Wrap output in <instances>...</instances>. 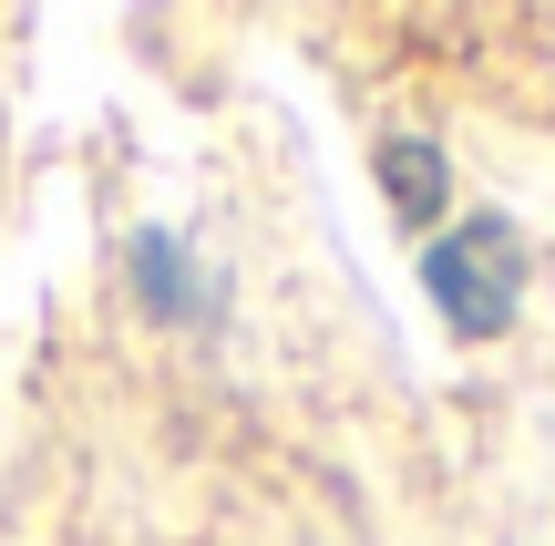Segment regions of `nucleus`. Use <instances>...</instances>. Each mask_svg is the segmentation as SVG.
<instances>
[{"label": "nucleus", "instance_id": "1", "mask_svg": "<svg viewBox=\"0 0 555 546\" xmlns=\"http://www.w3.org/2000/svg\"><path fill=\"white\" fill-rule=\"evenodd\" d=\"M525 289H535V238L504 206H463L422 238V300L453 341H504L525 320Z\"/></svg>", "mask_w": 555, "mask_h": 546}, {"label": "nucleus", "instance_id": "2", "mask_svg": "<svg viewBox=\"0 0 555 546\" xmlns=\"http://www.w3.org/2000/svg\"><path fill=\"white\" fill-rule=\"evenodd\" d=\"M124 289H134V309L155 330H217L227 320V279L176 227H134V238H124Z\"/></svg>", "mask_w": 555, "mask_h": 546}, {"label": "nucleus", "instance_id": "3", "mask_svg": "<svg viewBox=\"0 0 555 546\" xmlns=\"http://www.w3.org/2000/svg\"><path fill=\"white\" fill-rule=\"evenodd\" d=\"M371 176H380V206H391L412 238H433V227L453 217V165H442V144H433V135H380Z\"/></svg>", "mask_w": 555, "mask_h": 546}]
</instances>
